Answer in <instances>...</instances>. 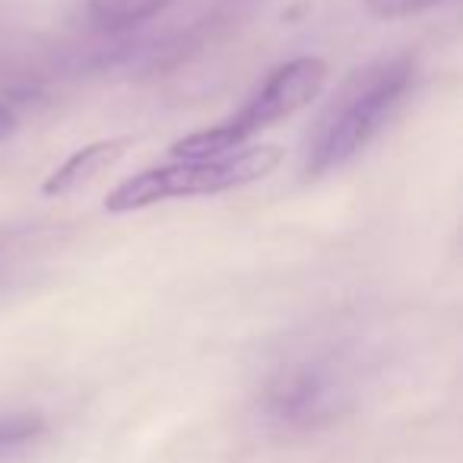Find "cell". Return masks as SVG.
Listing matches in <instances>:
<instances>
[{
	"mask_svg": "<svg viewBox=\"0 0 463 463\" xmlns=\"http://www.w3.org/2000/svg\"><path fill=\"white\" fill-rule=\"evenodd\" d=\"M365 359L343 343H311L273 365L260 387V416L283 435L330 429L359 406Z\"/></svg>",
	"mask_w": 463,
	"mask_h": 463,
	"instance_id": "obj_1",
	"label": "cell"
},
{
	"mask_svg": "<svg viewBox=\"0 0 463 463\" xmlns=\"http://www.w3.org/2000/svg\"><path fill=\"white\" fill-rule=\"evenodd\" d=\"M412 77H416V64L410 54L381 58L355 71L308 130L305 175L321 178L355 159L400 109Z\"/></svg>",
	"mask_w": 463,
	"mask_h": 463,
	"instance_id": "obj_2",
	"label": "cell"
},
{
	"mask_svg": "<svg viewBox=\"0 0 463 463\" xmlns=\"http://www.w3.org/2000/svg\"><path fill=\"white\" fill-rule=\"evenodd\" d=\"M279 162H283V149L279 146H251L219 156H203V159H178L168 162V165L143 168L134 178L121 181L105 197V210L115 213V216H124V213L146 210V206L162 203V200L235 191V187L267 178Z\"/></svg>",
	"mask_w": 463,
	"mask_h": 463,
	"instance_id": "obj_3",
	"label": "cell"
},
{
	"mask_svg": "<svg viewBox=\"0 0 463 463\" xmlns=\"http://www.w3.org/2000/svg\"><path fill=\"white\" fill-rule=\"evenodd\" d=\"M327 61L321 58H296L286 61L283 67L270 73L264 80L258 92L241 105L232 118H225L222 124H213L197 134H187L181 140H175L168 146V153L175 159H203V156H219L241 149L254 134L273 128L277 121L298 115L302 109H308L327 86Z\"/></svg>",
	"mask_w": 463,
	"mask_h": 463,
	"instance_id": "obj_4",
	"label": "cell"
},
{
	"mask_svg": "<svg viewBox=\"0 0 463 463\" xmlns=\"http://www.w3.org/2000/svg\"><path fill=\"white\" fill-rule=\"evenodd\" d=\"M128 146H130L128 137H115V140H96V143H90V146L77 149L64 165H58L48 175L45 184H42V194H45V197H67V194H73L77 187L99 178L105 168L121 162Z\"/></svg>",
	"mask_w": 463,
	"mask_h": 463,
	"instance_id": "obj_5",
	"label": "cell"
},
{
	"mask_svg": "<svg viewBox=\"0 0 463 463\" xmlns=\"http://www.w3.org/2000/svg\"><path fill=\"white\" fill-rule=\"evenodd\" d=\"M172 0H90V14L105 26H134L156 16Z\"/></svg>",
	"mask_w": 463,
	"mask_h": 463,
	"instance_id": "obj_6",
	"label": "cell"
},
{
	"mask_svg": "<svg viewBox=\"0 0 463 463\" xmlns=\"http://www.w3.org/2000/svg\"><path fill=\"white\" fill-rule=\"evenodd\" d=\"M45 435V419L35 412H16V416H0V457L23 450Z\"/></svg>",
	"mask_w": 463,
	"mask_h": 463,
	"instance_id": "obj_7",
	"label": "cell"
},
{
	"mask_svg": "<svg viewBox=\"0 0 463 463\" xmlns=\"http://www.w3.org/2000/svg\"><path fill=\"white\" fill-rule=\"evenodd\" d=\"M365 4L378 20H406V16H416L438 7L444 0H365Z\"/></svg>",
	"mask_w": 463,
	"mask_h": 463,
	"instance_id": "obj_8",
	"label": "cell"
},
{
	"mask_svg": "<svg viewBox=\"0 0 463 463\" xmlns=\"http://www.w3.org/2000/svg\"><path fill=\"white\" fill-rule=\"evenodd\" d=\"M16 128H20V118H16V111L10 109L7 102H0V143L10 140V137L16 134Z\"/></svg>",
	"mask_w": 463,
	"mask_h": 463,
	"instance_id": "obj_9",
	"label": "cell"
}]
</instances>
